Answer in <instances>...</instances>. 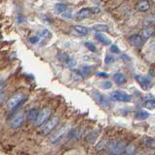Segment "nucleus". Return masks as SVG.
Returning <instances> with one entry per match:
<instances>
[{
    "mask_svg": "<svg viewBox=\"0 0 155 155\" xmlns=\"http://www.w3.org/2000/svg\"><path fill=\"white\" fill-rule=\"evenodd\" d=\"M126 148V143L122 140H111L106 144V151L110 155H121Z\"/></svg>",
    "mask_w": 155,
    "mask_h": 155,
    "instance_id": "1",
    "label": "nucleus"
},
{
    "mask_svg": "<svg viewBox=\"0 0 155 155\" xmlns=\"http://www.w3.org/2000/svg\"><path fill=\"white\" fill-rule=\"evenodd\" d=\"M26 100V96L23 93H17L14 96H12L10 99L8 101V108L10 110H14L16 109L17 107H19V106L24 104Z\"/></svg>",
    "mask_w": 155,
    "mask_h": 155,
    "instance_id": "2",
    "label": "nucleus"
},
{
    "mask_svg": "<svg viewBox=\"0 0 155 155\" xmlns=\"http://www.w3.org/2000/svg\"><path fill=\"white\" fill-rule=\"evenodd\" d=\"M59 124V118L58 117H54L51 118L50 120H48L45 124L41 125L40 130H39V134L41 136H47L48 134L54 130V128Z\"/></svg>",
    "mask_w": 155,
    "mask_h": 155,
    "instance_id": "3",
    "label": "nucleus"
},
{
    "mask_svg": "<svg viewBox=\"0 0 155 155\" xmlns=\"http://www.w3.org/2000/svg\"><path fill=\"white\" fill-rule=\"evenodd\" d=\"M110 97L114 100V101H122V103H129L133 100V97L129 94H127L125 92H122V91H114L111 93Z\"/></svg>",
    "mask_w": 155,
    "mask_h": 155,
    "instance_id": "4",
    "label": "nucleus"
},
{
    "mask_svg": "<svg viewBox=\"0 0 155 155\" xmlns=\"http://www.w3.org/2000/svg\"><path fill=\"white\" fill-rule=\"evenodd\" d=\"M58 59H59V61L64 65L70 68H72L73 66H75V64H76V61H75L73 58H71L68 54H65V53H60V54L58 55Z\"/></svg>",
    "mask_w": 155,
    "mask_h": 155,
    "instance_id": "5",
    "label": "nucleus"
},
{
    "mask_svg": "<svg viewBox=\"0 0 155 155\" xmlns=\"http://www.w3.org/2000/svg\"><path fill=\"white\" fill-rule=\"evenodd\" d=\"M51 116V110L50 108H43L41 111H39L38 117L35 120V126H40L43 125L44 122H46L49 117Z\"/></svg>",
    "mask_w": 155,
    "mask_h": 155,
    "instance_id": "6",
    "label": "nucleus"
},
{
    "mask_svg": "<svg viewBox=\"0 0 155 155\" xmlns=\"http://www.w3.org/2000/svg\"><path fill=\"white\" fill-rule=\"evenodd\" d=\"M69 131H70L69 126L63 127V128H61V129H60L58 132H56L55 134L51 137V139H50L51 143H58V141H60V140H61V139H63L66 134H68V133Z\"/></svg>",
    "mask_w": 155,
    "mask_h": 155,
    "instance_id": "7",
    "label": "nucleus"
},
{
    "mask_svg": "<svg viewBox=\"0 0 155 155\" xmlns=\"http://www.w3.org/2000/svg\"><path fill=\"white\" fill-rule=\"evenodd\" d=\"M136 79L144 90L149 89L150 86H151V80H150L149 76H140V75H137Z\"/></svg>",
    "mask_w": 155,
    "mask_h": 155,
    "instance_id": "8",
    "label": "nucleus"
},
{
    "mask_svg": "<svg viewBox=\"0 0 155 155\" xmlns=\"http://www.w3.org/2000/svg\"><path fill=\"white\" fill-rule=\"evenodd\" d=\"M25 121V114L24 113H18L16 116L12 119L10 126L12 128H19L24 124Z\"/></svg>",
    "mask_w": 155,
    "mask_h": 155,
    "instance_id": "9",
    "label": "nucleus"
},
{
    "mask_svg": "<svg viewBox=\"0 0 155 155\" xmlns=\"http://www.w3.org/2000/svg\"><path fill=\"white\" fill-rule=\"evenodd\" d=\"M130 43L135 47H141L144 44V39L140 35L135 34L130 37Z\"/></svg>",
    "mask_w": 155,
    "mask_h": 155,
    "instance_id": "10",
    "label": "nucleus"
},
{
    "mask_svg": "<svg viewBox=\"0 0 155 155\" xmlns=\"http://www.w3.org/2000/svg\"><path fill=\"white\" fill-rule=\"evenodd\" d=\"M93 93H94L95 99H96L97 101H98L101 105H103V106H105V107H108V105H109L108 101H106V99L104 98V97L103 95L100 94V93H99L98 91H94Z\"/></svg>",
    "mask_w": 155,
    "mask_h": 155,
    "instance_id": "11",
    "label": "nucleus"
},
{
    "mask_svg": "<svg viewBox=\"0 0 155 155\" xmlns=\"http://www.w3.org/2000/svg\"><path fill=\"white\" fill-rule=\"evenodd\" d=\"M92 10L89 8H83L80 11L77 13V18L78 19H86V18H89L92 15Z\"/></svg>",
    "mask_w": 155,
    "mask_h": 155,
    "instance_id": "12",
    "label": "nucleus"
},
{
    "mask_svg": "<svg viewBox=\"0 0 155 155\" xmlns=\"http://www.w3.org/2000/svg\"><path fill=\"white\" fill-rule=\"evenodd\" d=\"M96 39L98 41H100L101 43H103L104 45H110V44H111L110 39L106 37L105 35L103 34V33H97L96 34Z\"/></svg>",
    "mask_w": 155,
    "mask_h": 155,
    "instance_id": "13",
    "label": "nucleus"
},
{
    "mask_svg": "<svg viewBox=\"0 0 155 155\" xmlns=\"http://www.w3.org/2000/svg\"><path fill=\"white\" fill-rule=\"evenodd\" d=\"M39 114V110L36 108H32L28 111L26 113V117H28V120H36Z\"/></svg>",
    "mask_w": 155,
    "mask_h": 155,
    "instance_id": "14",
    "label": "nucleus"
},
{
    "mask_svg": "<svg viewBox=\"0 0 155 155\" xmlns=\"http://www.w3.org/2000/svg\"><path fill=\"white\" fill-rule=\"evenodd\" d=\"M74 30L81 35H87L90 32V28H86V26H83V25H75Z\"/></svg>",
    "mask_w": 155,
    "mask_h": 155,
    "instance_id": "15",
    "label": "nucleus"
},
{
    "mask_svg": "<svg viewBox=\"0 0 155 155\" xmlns=\"http://www.w3.org/2000/svg\"><path fill=\"white\" fill-rule=\"evenodd\" d=\"M114 81L116 82L118 85H122V84H124L126 82V77L125 75H124L122 72H118L114 75Z\"/></svg>",
    "mask_w": 155,
    "mask_h": 155,
    "instance_id": "16",
    "label": "nucleus"
},
{
    "mask_svg": "<svg viewBox=\"0 0 155 155\" xmlns=\"http://www.w3.org/2000/svg\"><path fill=\"white\" fill-rule=\"evenodd\" d=\"M92 28H93V30H95L96 32L103 33V32L107 31V30H108V26L105 25H95Z\"/></svg>",
    "mask_w": 155,
    "mask_h": 155,
    "instance_id": "17",
    "label": "nucleus"
},
{
    "mask_svg": "<svg viewBox=\"0 0 155 155\" xmlns=\"http://www.w3.org/2000/svg\"><path fill=\"white\" fill-rule=\"evenodd\" d=\"M137 7L140 11H147L150 8V3L148 1H140L138 3Z\"/></svg>",
    "mask_w": 155,
    "mask_h": 155,
    "instance_id": "18",
    "label": "nucleus"
},
{
    "mask_svg": "<svg viewBox=\"0 0 155 155\" xmlns=\"http://www.w3.org/2000/svg\"><path fill=\"white\" fill-rule=\"evenodd\" d=\"M136 151V147L134 144H129L128 147H126L124 152L121 155H134Z\"/></svg>",
    "mask_w": 155,
    "mask_h": 155,
    "instance_id": "19",
    "label": "nucleus"
},
{
    "mask_svg": "<svg viewBox=\"0 0 155 155\" xmlns=\"http://www.w3.org/2000/svg\"><path fill=\"white\" fill-rule=\"evenodd\" d=\"M66 10H68V6L64 3H59L55 6V11L58 13V14H63V13L65 12Z\"/></svg>",
    "mask_w": 155,
    "mask_h": 155,
    "instance_id": "20",
    "label": "nucleus"
},
{
    "mask_svg": "<svg viewBox=\"0 0 155 155\" xmlns=\"http://www.w3.org/2000/svg\"><path fill=\"white\" fill-rule=\"evenodd\" d=\"M144 104H145V106H147V108L154 109V107H155V103H154L153 97H151V98H149V97H147V98H145V101H144Z\"/></svg>",
    "mask_w": 155,
    "mask_h": 155,
    "instance_id": "21",
    "label": "nucleus"
},
{
    "mask_svg": "<svg viewBox=\"0 0 155 155\" xmlns=\"http://www.w3.org/2000/svg\"><path fill=\"white\" fill-rule=\"evenodd\" d=\"M148 117H149V113L144 111V110H139L136 113V118L140 119V120H144V119H147Z\"/></svg>",
    "mask_w": 155,
    "mask_h": 155,
    "instance_id": "22",
    "label": "nucleus"
},
{
    "mask_svg": "<svg viewBox=\"0 0 155 155\" xmlns=\"http://www.w3.org/2000/svg\"><path fill=\"white\" fill-rule=\"evenodd\" d=\"M153 32H154V30H153V28H147V29H144L143 31V34L140 35L141 37H143V39H147V38H149L151 35L153 34Z\"/></svg>",
    "mask_w": 155,
    "mask_h": 155,
    "instance_id": "23",
    "label": "nucleus"
},
{
    "mask_svg": "<svg viewBox=\"0 0 155 155\" xmlns=\"http://www.w3.org/2000/svg\"><path fill=\"white\" fill-rule=\"evenodd\" d=\"M72 75L75 77L76 80H83V79H84V76L82 75V73L80 72V70L72 69Z\"/></svg>",
    "mask_w": 155,
    "mask_h": 155,
    "instance_id": "24",
    "label": "nucleus"
},
{
    "mask_svg": "<svg viewBox=\"0 0 155 155\" xmlns=\"http://www.w3.org/2000/svg\"><path fill=\"white\" fill-rule=\"evenodd\" d=\"M38 37H41V38H45V37H48L50 36L51 33L48 29H42L40 31H38Z\"/></svg>",
    "mask_w": 155,
    "mask_h": 155,
    "instance_id": "25",
    "label": "nucleus"
},
{
    "mask_svg": "<svg viewBox=\"0 0 155 155\" xmlns=\"http://www.w3.org/2000/svg\"><path fill=\"white\" fill-rule=\"evenodd\" d=\"M144 143L147 147H154V140L152 138H145V140H143Z\"/></svg>",
    "mask_w": 155,
    "mask_h": 155,
    "instance_id": "26",
    "label": "nucleus"
},
{
    "mask_svg": "<svg viewBox=\"0 0 155 155\" xmlns=\"http://www.w3.org/2000/svg\"><path fill=\"white\" fill-rule=\"evenodd\" d=\"M85 46H86L87 49H89L91 52H93V53L97 52V48H96V46L92 42H86L85 43Z\"/></svg>",
    "mask_w": 155,
    "mask_h": 155,
    "instance_id": "27",
    "label": "nucleus"
},
{
    "mask_svg": "<svg viewBox=\"0 0 155 155\" xmlns=\"http://www.w3.org/2000/svg\"><path fill=\"white\" fill-rule=\"evenodd\" d=\"M153 23H154V17L153 16H150V18L148 17L147 19L145 20V25H147V26L153 25Z\"/></svg>",
    "mask_w": 155,
    "mask_h": 155,
    "instance_id": "28",
    "label": "nucleus"
},
{
    "mask_svg": "<svg viewBox=\"0 0 155 155\" xmlns=\"http://www.w3.org/2000/svg\"><path fill=\"white\" fill-rule=\"evenodd\" d=\"M61 16H63L64 19H70V18L72 17V15H71V12H69L68 10H66L65 12H64L63 14H61Z\"/></svg>",
    "mask_w": 155,
    "mask_h": 155,
    "instance_id": "29",
    "label": "nucleus"
},
{
    "mask_svg": "<svg viewBox=\"0 0 155 155\" xmlns=\"http://www.w3.org/2000/svg\"><path fill=\"white\" fill-rule=\"evenodd\" d=\"M112 87V83L110 81H105L104 84H103V88L104 89H109V88Z\"/></svg>",
    "mask_w": 155,
    "mask_h": 155,
    "instance_id": "30",
    "label": "nucleus"
},
{
    "mask_svg": "<svg viewBox=\"0 0 155 155\" xmlns=\"http://www.w3.org/2000/svg\"><path fill=\"white\" fill-rule=\"evenodd\" d=\"M110 52L115 53V54H118V53L120 52V50L118 49V47L116 45H112L111 47H110Z\"/></svg>",
    "mask_w": 155,
    "mask_h": 155,
    "instance_id": "31",
    "label": "nucleus"
},
{
    "mask_svg": "<svg viewBox=\"0 0 155 155\" xmlns=\"http://www.w3.org/2000/svg\"><path fill=\"white\" fill-rule=\"evenodd\" d=\"M6 99V93L4 92H0V104H1Z\"/></svg>",
    "mask_w": 155,
    "mask_h": 155,
    "instance_id": "32",
    "label": "nucleus"
},
{
    "mask_svg": "<svg viewBox=\"0 0 155 155\" xmlns=\"http://www.w3.org/2000/svg\"><path fill=\"white\" fill-rule=\"evenodd\" d=\"M39 40V38L37 36H30L29 37V41L31 42L32 44H35V43H37Z\"/></svg>",
    "mask_w": 155,
    "mask_h": 155,
    "instance_id": "33",
    "label": "nucleus"
},
{
    "mask_svg": "<svg viewBox=\"0 0 155 155\" xmlns=\"http://www.w3.org/2000/svg\"><path fill=\"white\" fill-rule=\"evenodd\" d=\"M105 63L106 64H111V63H113V58L112 57H110V56H107L105 58Z\"/></svg>",
    "mask_w": 155,
    "mask_h": 155,
    "instance_id": "34",
    "label": "nucleus"
},
{
    "mask_svg": "<svg viewBox=\"0 0 155 155\" xmlns=\"http://www.w3.org/2000/svg\"><path fill=\"white\" fill-rule=\"evenodd\" d=\"M98 75H99V76H104V77H107L108 76V74L104 73V72H100V73H98Z\"/></svg>",
    "mask_w": 155,
    "mask_h": 155,
    "instance_id": "35",
    "label": "nucleus"
},
{
    "mask_svg": "<svg viewBox=\"0 0 155 155\" xmlns=\"http://www.w3.org/2000/svg\"><path fill=\"white\" fill-rule=\"evenodd\" d=\"M138 155H145V154H144V153H143H143H139V154H138Z\"/></svg>",
    "mask_w": 155,
    "mask_h": 155,
    "instance_id": "36",
    "label": "nucleus"
}]
</instances>
